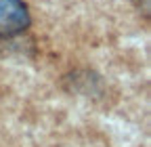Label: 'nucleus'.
<instances>
[{
  "label": "nucleus",
  "mask_w": 151,
  "mask_h": 147,
  "mask_svg": "<svg viewBox=\"0 0 151 147\" xmlns=\"http://www.w3.org/2000/svg\"><path fill=\"white\" fill-rule=\"evenodd\" d=\"M132 2H134V4H137V9H139V11H143L145 15L149 13V0H132Z\"/></svg>",
  "instance_id": "obj_2"
},
{
  "label": "nucleus",
  "mask_w": 151,
  "mask_h": 147,
  "mask_svg": "<svg viewBox=\"0 0 151 147\" xmlns=\"http://www.w3.org/2000/svg\"><path fill=\"white\" fill-rule=\"evenodd\" d=\"M32 23L23 0H0V38H15Z\"/></svg>",
  "instance_id": "obj_1"
}]
</instances>
